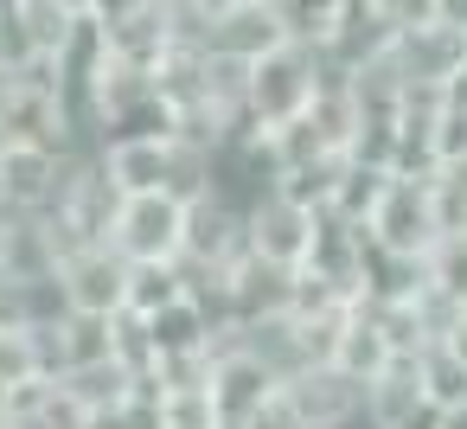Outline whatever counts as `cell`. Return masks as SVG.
<instances>
[{"mask_svg": "<svg viewBox=\"0 0 467 429\" xmlns=\"http://www.w3.org/2000/svg\"><path fill=\"white\" fill-rule=\"evenodd\" d=\"M161 429H224V410L212 384H173L161 391Z\"/></svg>", "mask_w": 467, "mask_h": 429, "instance_id": "13", "label": "cell"}, {"mask_svg": "<svg viewBox=\"0 0 467 429\" xmlns=\"http://www.w3.org/2000/svg\"><path fill=\"white\" fill-rule=\"evenodd\" d=\"M186 295H192L186 263H135V269H129V314H141V320L180 308Z\"/></svg>", "mask_w": 467, "mask_h": 429, "instance_id": "9", "label": "cell"}, {"mask_svg": "<svg viewBox=\"0 0 467 429\" xmlns=\"http://www.w3.org/2000/svg\"><path fill=\"white\" fill-rule=\"evenodd\" d=\"M416 371H422V397H429L435 410H467V359H461L448 340L422 346V352H416Z\"/></svg>", "mask_w": 467, "mask_h": 429, "instance_id": "12", "label": "cell"}, {"mask_svg": "<svg viewBox=\"0 0 467 429\" xmlns=\"http://www.w3.org/2000/svg\"><path fill=\"white\" fill-rule=\"evenodd\" d=\"M435 161H441V167L467 161V103H448V110L435 116Z\"/></svg>", "mask_w": 467, "mask_h": 429, "instance_id": "15", "label": "cell"}, {"mask_svg": "<svg viewBox=\"0 0 467 429\" xmlns=\"http://www.w3.org/2000/svg\"><path fill=\"white\" fill-rule=\"evenodd\" d=\"M65 7H71V14H97V7H103V0H65Z\"/></svg>", "mask_w": 467, "mask_h": 429, "instance_id": "16", "label": "cell"}, {"mask_svg": "<svg viewBox=\"0 0 467 429\" xmlns=\"http://www.w3.org/2000/svg\"><path fill=\"white\" fill-rule=\"evenodd\" d=\"M103 173L116 180L122 199L173 193V186H180V141H173V135H116V141L103 148Z\"/></svg>", "mask_w": 467, "mask_h": 429, "instance_id": "8", "label": "cell"}, {"mask_svg": "<svg viewBox=\"0 0 467 429\" xmlns=\"http://www.w3.org/2000/svg\"><path fill=\"white\" fill-rule=\"evenodd\" d=\"M199 46L212 58H224V65H256L275 46H288V20H282L275 0H263V7H224V14H205V39Z\"/></svg>", "mask_w": 467, "mask_h": 429, "instance_id": "7", "label": "cell"}, {"mask_svg": "<svg viewBox=\"0 0 467 429\" xmlns=\"http://www.w3.org/2000/svg\"><path fill=\"white\" fill-rule=\"evenodd\" d=\"M186 218H192V205L180 193H141V199H122L109 244L129 263H180L186 256Z\"/></svg>", "mask_w": 467, "mask_h": 429, "instance_id": "3", "label": "cell"}, {"mask_svg": "<svg viewBox=\"0 0 467 429\" xmlns=\"http://www.w3.org/2000/svg\"><path fill=\"white\" fill-rule=\"evenodd\" d=\"M320 90H327L320 46L288 39V46H275L269 58L250 65V122L256 129H288V122H301L320 103Z\"/></svg>", "mask_w": 467, "mask_h": 429, "instance_id": "1", "label": "cell"}, {"mask_svg": "<svg viewBox=\"0 0 467 429\" xmlns=\"http://www.w3.org/2000/svg\"><path fill=\"white\" fill-rule=\"evenodd\" d=\"M65 180H71V154H58V148H33V141L0 148V212L46 218L58 205Z\"/></svg>", "mask_w": 467, "mask_h": 429, "instance_id": "4", "label": "cell"}, {"mask_svg": "<svg viewBox=\"0 0 467 429\" xmlns=\"http://www.w3.org/2000/svg\"><path fill=\"white\" fill-rule=\"evenodd\" d=\"M14 26H20V39H26V52H65V39L78 33V20L84 14H71L65 0H14V14H7Z\"/></svg>", "mask_w": 467, "mask_h": 429, "instance_id": "11", "label": "cell"}, {"mask_svg": "<svg viewBox=\"0 0 467 429\" xmlns=\"http://www.w3.org/2000/svg\"><path fill=\"white\" fill-rule=\"evenodd\" d=\"M58 384H65V391L97 416V410H122V403L135 397V384H141V378H135L122 359H103V365H78V371H65Z\"/></svg>", "mask_w": 467, "mask_h": 429, "instance_id": "10", "label": "cell"}, {"mask_svg": "<svg viewBox=\"0 0 467 429\" xmlns=\"http://www.w3.org/2000/svg\"><path fill=\"white\" fill-rule=\"evenodd\" d=\"M7 391H14V384H7V378H0V429H7Z\"/></svg>", "mask_w": 467, "mask_h": 429, "instance_id": "17", "label": "cell"}, {"mask_svg": "<svg viewBox=\"0 0 467 429\" xmlns=\"http://www.w3.org/2000/svg\"><path fill=\"white\" fill-rule=\"evenodd\" d=\"M129 256L116 244H84L58 263V282H65V301L71 314H129Z\"/></svg>", "mask_w": 467, "mask_h": 429, "instance_id": "6", "label": "cell"}, {"mask_svg": "<svg viewBox=\"0 0 467 429\" xmlns=\"http://www.w3.org/2000/svg\"><path fill=\"white\" fill-rule=\"evenodd\" d=\"M371 14L390 33H422V26H441V0H371Z\"/></svg>", "mask_w": 467, "mask_h": 429, "instance_id": "14", "label": "cell"}, {"mask_svg": "<svg viewBox=\"0 0 467 429\" xmlns=\"http://www.w3.org/2000/svg\"><path fill=\"white\" fill-rule=\"evenodd\" d=\"M314 237H320V205H307V199H295L282 186L250 212V250L282 263V269H307Z\"/></svg>", "mask_w": 467, "mask_h": 429, "instance_id": "5", "label": "cell"}, {"mask_svg": "<svg viewBox=\"0 0 467 429\" xmlns=\"http://www.w3.org/2000/svg\"><path fill=\"white\" fill-rule=\"evenodd\" d=\"M371 244L378 250H397V256H416L429 263V250L441 244V205H435V173H390L378 212H371Z\"/></svg>", "mask_w": 467, "mask_h": 429, "instance_id": "2", "label": "cell"}]
</instances>
